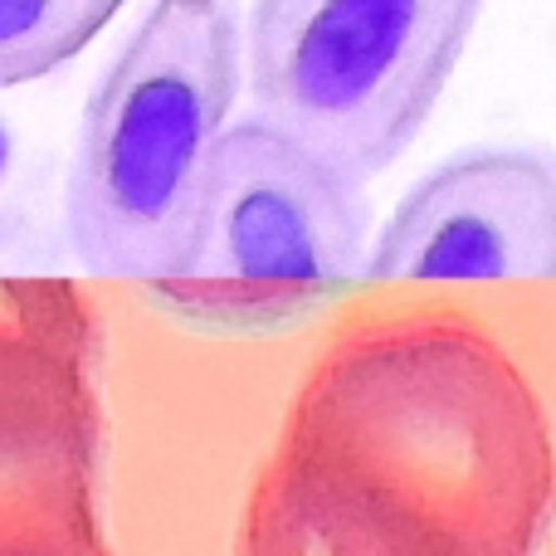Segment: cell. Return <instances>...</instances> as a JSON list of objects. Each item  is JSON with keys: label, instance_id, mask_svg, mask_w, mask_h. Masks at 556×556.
I'll return each mask as SVG.
<instances>
[{"label": "cell", "instance_id": "obj_6", "mask_svg": "<svg viewBox=\"0 0 556 556\" xmlns=\"http://www.w3.org/2000/svg\"><path fill=\"white\" fill-rule=\"evenodd\" d=\"M366 283H547L556 278V152L464 147L395 201L366 250Z\"/></svg>", "mask_w": 556, "mask_h": 556}, {"label": "cell", "instance_id": "obj_3", "mask_svg": "<svg viewBox=\"0 0 556 556\" xmlns=\"http://www.w3.org/2000/svg\"><path fill=\"white\" fill-rule=\"evenodd\" d=\"M366 250L362 186L244 117L215 142L181 244L142 293L201 332H283L362 283Z\"/></svg>", "mask_w": 556, "mask_h": 556}, {"label": "cell", "instance_id": "obj_2", "mask_svg": "<svg viewBox=\"0 0 556 556\" xmlns=\"http://www.w3.org/2000/svg\"><path fill=\"white\" fill-rule=\"evenodd\" d=\"M244 88L235 0H152L78 117L64 240L78 269L147 288L191 220Z\"/></svg>", "mask_w": 556, "mask_h": 556}, {"label": "cell", "instance_id": "obj_5", "mask_svg": "<svg viewBox=\"0 0 556 556\" xmlns=\"http://www.w3.org/2000/svg\"><path fill=\"white\" fill-rule=\"evenodd\" d=\"M103 317L84 283L0 269V556L103 542Z\"/></svg>", "mask_w": 556, "mask_h": 556}, {"label": "cell", "instance_id": "obj_1", "mask_svg": "<svg viewBox=\"0 0 556 556\" xmlns=\"http://www.w3.org/2000/svg\"><path fill=\"white\" fill-rule=\"evenodd\" d=\"M556 434L489 332L401 317L337 337L288 401L235 556H542Z\"/></svg>", "mask_w": 556, "mask_h": 556}, {"label": "cell", "instance_id": "obj_7", "mask_svg": "<svg viewBox=\"0 0 556 556\" xmlns=\"http://www.w3.org/2000/svg\"><path fill=\"white\" fill-rule=\"evenodd\" d=\"M127 0H0V88H20L78 59Z\"/></svg>", "mask_w": 556, "mask_h": 556}, {"label": "cell", "instance_id": "obj_9", "mask_svg": "<svg viewBox=\"0 0 556 556\" xmlns=\"http://www.w3.org/2000/svg\"><path fill=\"white\" fill-rule=\"evenodd\" d=\"M74 556H113V552H108V542H93V547H84V552H74Z\"/></svg>", "mask_w": 556, "mask_h": 556}, {"label": "cell", "instance_id": "obj_4", "mask_svg": "<svg viewBox=\"0 0 556 556\" xmlns=\"http://www.w3.org/2000/svg\"><path fill=\"white\" fill-rule=\"evenodd\" d=\"M479 15L483 0H254V117L366 186L420 137Z\"/></svg>", "mask_w": 556, "mask_h": 556}, {"label": "cell", "instance_id": "obj_8", "mask_svg": "<svg viewBox=\"0 0 556 556\" xmlns=\"http://www.w3.org/2000/svg\"><path fill=\"white\" fill-rule=\"evenodd\" d=\"M15 166H20V152H15V137H10L5 117H0V260L20 250V235H25V211L15 201Z\"/></svg>", "mask_w": 556, "mask_h": 556}]
</instances>
